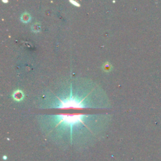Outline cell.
<instances>
[{
	"label": "cell",
	"mask_w": 161,
	"mask_h": 161,
	"mask_svg": "<svg viewBox=\"0 0 161 161\" xmlns=\"http://www.w3.org/2000/svg\"><path fill=\"white\" fill-rule=\"evenodd\" d=\"M86 115H55L56 120L59 121V124L63 123L67 126L72 127L75 124L83 122V119Z\"/></svg>",
	"instance_id": "6da1fadb"
},
{
	"label": "cell",
	"mask_w": 161,
	"mask_h": 161,
	"mask_svg": "<svg viewBox=\"0 0 161 161\" xmlns=\"http://www.w3.org/2000/svg\"><path fill=\"white\" fill-rule=\"evenodd\" d=\"M61 104L57 106L59 108H85V106L83 104V101L80 100H77L74 98L72 96L66 99L65 101H60Z\"/></svg>",
	"instance_id": "7a4b0ae2"
},
{
	"label": "cell",
	"mask_w": 161,
	"mask_h": 161,
	"mask_svg": "<svg viewBox=\"0 0 161 161\" xmlns=\"http://www.w3.org/2000/svg\"><path fill=\"white\" fill-rule=\"evenodd\" d=\"M12 97L14 100L17 101H20L24 98V94L22 91L20 89H17L12 94Z\"/></svg>",
	"instance_id": "3957f363"
},
{
	"label": "cell",
	"mask_w": 161,
	"mask_h": 161,
	"mask_svg": "<svg viewBox=\"0 0 161 161\" xmlns=\"http://www.w3.org/2000/svg\"><path fill=\"white\" fill-rule=\"evenodd\" d=\"M20 20L23 23H28L30 20H31V16L27 12L23 13L20 17Z\"/></svg>",
	"instance_id": "277c9868"
},
{
	"label": "cell",
	"mask_w": 161,
	"mask_h": 161,
	"mask_svg": "<svg viewBox=\"0 0 161 161\" xmlns=\"http://www.w3.org/2000/svg\"><path fill=\"white\" fill-rule=\"evenodd\" d=\"M103 69L104 70L105 72H110L112 70V66L109 62H106L103 64Z\"/></svg>",
	"instance_id": "5b68a950"
},
{
	"label": "cell",
	"mask_w": 161,
	"mask_h": 161,
	"mask_svg": "<svg viewBox=\"0 0 161 161\" xmlns=\"http://www.w3.org/2000/svg\"><path fill=\"white\" fill-rule=\"evenodd\" d=\"M32 31L34 32H38L40 30V24H38V23L33 24L32 27Z\"/></svg>",
	"instance_id": "8992f818"
},
{
	"label": "cell",
	"mask_w": 161,
	"mask_h": 161,
	"mask_svg": "<svg viewBox=\"0 0 161 161\" xmlns=\"http://www.w3.org/2000/svg\"><path fill=\"white\" fill-rule=\"evenodd\" d=\"M70 2H71V3L74 4V5H75V6H77V7H80V5L78 3L76 2V1H70Z\"/></svg>",
	"instance_id": "52a82bcc"
},
{
	"label": "cell",
	"mask_w": 161,
	"mask_h": 161,
	"mask_svg": "<svg viewBox=\"0 0 161 161\" xmlns=\"http://www.w3.org/2000/svg\"><path fill=\"white\" fill-rule=\"evenodd\" d=\"M3 2H5V3H7L8 1H3Z\"/></svg>",
	"instance_id": "ba28073f"
}]
</instances>
